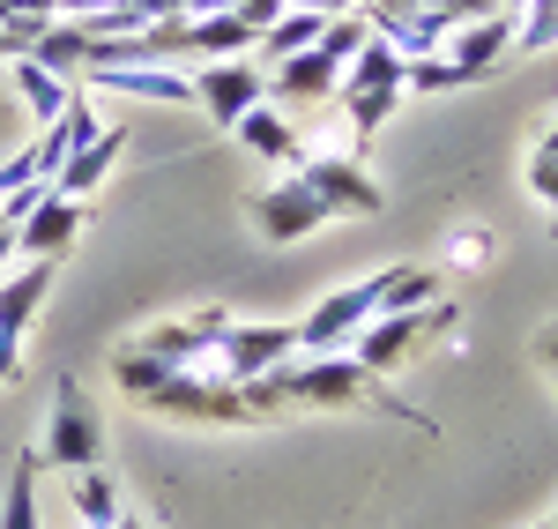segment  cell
<instances>
[{
	"instance_id": "obj_1",
	"label": "cell",
	"mask_w": 558,
	"mask_h": 529,
	"mask_svg": "<svg viewBox=\"0 0 558 529\" xmlns=\"http://www.w3.org/2000/svg\"><path fill=\"white\" fill-rule=\"evenodd\" d=\"M260 388L276 402H320V410H343V402H365V410H395V418H417L410 402L395 396L387 381H373L350 351H305V358H283L276 373H260ZM425 425V418H417Z\"/></svg>"
},
{
	"instance_id": "obj_2",
	"label": "cell",
	"mask_w": 558,
	"mask_h": 529,
	"mask_svg": "<svg viewBox=\"0 0 558 529\" xmlns=\"http://www.w3.org/2000/svg\"><path fill=\"white\" fill-rule=\"evenodd\" d=\"M45 470H105V418H97V402H89L83 381H60L52 388V433L38 447Z\"/></svg>"
},
{
	"instance_id": "obj_3",
	"label": "cell",
	"mask_w": 558,
	"mask_h": 529,
	"mask_svg": "<svg viewBox=\"0 0 558 529\" xmlns=\"http://www.w3.org/2000/svg\"><path fill=\"white\" fill-rule=\"evenodd\" d=\"M439 328H454V299H439V306L425 313H373L357 336H350V358L373 373V381H387L402 358H417V344L425 336H439Z\"/></svg>"
},
{
	"instance_id": "obj_4",
	"label": "cell",
	"mask_w": 558,
	"mask_h": 529,
	"mask_svg": "<svg viewBox=\"0 0 558 529\" xmlns=\"http://www.w3.org/2000/svg\"><path fill=\"white\" fill-rule=\"evenodd\" d=\"M283 358H299V328H283V321H239L216 344V381H260Z\"/></svg>"
},
{
	"instance_id": "obj_5",
	"label": "cell",
	"mask_w": 558,
	"mask_h": 529,
	"mask_svg": "<svg viewBox=\"0 0 558 529\" xmlns=\"http://www.w3.org/2000/svg\"><path fill=\"white\" fill-rule=\"evenodd\" d=\"M299 179L320 194L328 217H380V179L365 172L357 157H299Z\"/></svg>"
},
{
	"instance_id": "obj_6",
	"label": "cell",
	"mask_w": 558,
	"mask_h": 529,
	"mask_svg": "<svg viewBox=\"0 0 558 529\" xmlns=\"http://www.w3.org/2000/svg\"><path fill=\"white\" fill-rule=\"evenodd\" d=\"M194 105H209L216 128H239L254 105H268V68L260 60H209L194 75Z\"/></svg>"
},
{
	"instance_id": "obj_7",
	"label": "cell",
	"mask_w": 558,
	"mask_h": 529,
	"mask_svg": "<svg viewBox=\"0 0 558 529\" xmlns=\"http://www.w3.org/2000/svg\"><path fill=\"white\" fill-rule=\"evenodd\" d=\"M373 284H350V291H328L320 306L299 321V351H350V336L373 321Z\"/></svg>"
},
{
	"instance_id": "obj_8",
	"label": "cell",
	"mask_w": 558,
	"mask_h": 529,
	"mask_svg": "<svg viewBox=\"0 0 558 529\" xmlns=\"http://www.w3.org/2000/svg\"><path fill=\"white\" fill-rule=\"evenodd\" d=\"M75 231H83V202H68V194L45 187L38 209L15 224V262H60L75 247Z\"/></svg>"
},
{
	"instance_id": "obj_9",
	"label": "cell",
	"mask_w": 558,
	"mask_h": 529,
	"mask_svg": "<svg viewBox=\"0 0 558 529\" xmlns=\"http://www.w3.org/2000/svg\"><path fill=\"white\" fill-rule=\"evenodd\" d=\"M254 217H260V231H268V239H305V231H320V224H328V209H320V194L291 172V179H276V187L260 194Z\"/></svg>"
},
{
	"instance_id": "obj_10",
	"label": "cell",
	"mask_w": 558,
	"mask_h": 529,
	"mask_svg": "<svg viewBox=\"0 0 558 529\" xmlns=\"http://www.w3.org/2000/svg\"><path fill=\"white\" fill-rule=\"evenodd\" d=\"M97 97H134V105H194V75H172V68H105L89 75Z\"/></svg>"
},
{
	"instance_id": "obj_11",
	"label": "cell",
	"mask_w": 558,
	"mask_h": 529,
	"mask_svg": "<svg viewBox=\"0 0 558 529\" xmlns=\"http://www.w3.org/2000/svg\"><path fill=\"white\" fill-rule=\"evenodd\" d=\"M499 52H514V15H507V8H499V15H484V23L447 31V60H454V68H470V75H492V68H499Z\"/></svg>"
},
{
	"instance_id": "obj_12",
	"label": "cell",
	"mask_w": 558,
	"mask_h": 529,
	"mask_svg": "<svg viewBox=\"0 0 558 529\" xmlns=\"http://www.w3.org/2000/svg\"><path fill=\"white\" fill-rule=\"evenodd\" d=\"M120 149H128V134H120V128H97L83 149H75V157L60 165L52 194H68V202H89V194H97V179L112 172V157H120Z\"/></svg>"
},
{
	"instance_id": "obj_13",
	"label": "cell",
	"mask_w": 558,
	"mask_h": 529,
	"mask_svg": "<svg viewBox=\"0 0 558 529\" xmlns=\"http://www.w3.org/2000/svg\"><path fill=\"white\" fill-rule=\"evenodd\" d=\"M447 299V276L439 268H380L373 276V306L380 313H425Z\"/></svg>"
},
{
	"instance_id": "obj_14",
	"label": "cell",
	"mask_w": 558,
	"mask_h": 529,
	"mask_svg": "<svg viewBox=\"0 0 558 529\" xmlns=\"http://www.w3.org/2000/svg\"><path fill=\"white\" fill-rule=\"evenodd\" d=\"M45 291H52V262H23L15 276H0V336H23L38 321Z\"/></svg>"
},
{
	"instance_id": "obj_15",
	"label": "cell",
	"mask_w": 558,
	"mask_h": 529,
	"mask_svg": "<svg viewBox=\"0 0 558 529\" xmlns=\"http://www.w3.org/2000/svg\"><path fill=\"white\" fill-rule=\"evenodd\" d=\"M336 83H343V68L313 45V52H299V60H283L276 75H268V89L283 97V105H313V97H336Z\"/></svg>"
},
{
	"instance_id": "obj_16",
	"label": "cell",
	"mask_w": 558,
	"mask_h": 529,
	"mask_svg": "<svg viewBox=\"0 0 558 529\" xmlns=\"http://www.w3.org/2000/svg\"><path fill=\"white\" fill-rule=\"evenodd\" d=\"M320 31H328V15H313V8H283V15H276V23L254 38V52L268 60V68H283V60L313 52V45H320Z\"/></svg>"
},
{
	"instance_id": "obj_17",
	"label": "cell",
	"mask_w": 558,
	"mask_h": 529,
	"mask_svg": "<svg viewBox=\"0 0 558 529\" xmlns=\"http://www.w3.org/2000/svg\"><path fill=\"white\" fill-rule=\"evenodd\" d=\"M8 68H15V89H23V105L38 112V128H52V120L75 105V83H68V75H52V68H38L31 52H15Z\"/></svg>"
},
{
	"instance_id": "obj_18",
	"label": "cell",
	"mask_w": 558,
	"mask_h": 529,
	"mask_svg": "<svg viewBox=\"0 0 558 529\" xmlns=\"http://www.w3.org/2000/svg\"><path fill=\"white\" fill-rule=\"evenodd\" d=\"M343 89H410V60L395 52L387 38H365V52L343 68V83H336V97Z\"/></svg>"
},
{
	"instance_id": "obj_19",
	"label": "cell",
	"mask_w": 558,
	"mask_h": 529,
	"mask_svg": "<svg viewBox=\"0 0 558 529\" xmlns=\"http://www.w3.org/2000/svg\"><path fill=\"white\" fill-rule=\"evenodd\" d=\"M239 142H246V149H254V157H268V165H291V172H299V128H291V120H283V112H268V105H254V112H246V120H239Z\"/></svg>"
},
{
	"instance_id": "obj_20",
	"label": "cell",
	"mask_w": 558,
	"mask_h": 529,
	"mask_svg": "<svg viewBox=\"0 0 558 529\" xmlns=\"http://www.w3.org/2000/svg\"><path fill=\"white\" fill-rule=\"evenodd\" d=\"M23 52H31L38 68H52V75H68V83H75V75L89 68V31H83V23H45Z\"/></svg>"
},
{
	"instance_id": "obj_21",
	"label": "cell",
	"mask_w": 558,
	"mask_h": 529,
	"mask_svg": "<svg viewBox=\"0 0 558 529\" xmlns=\"http://www.w3.org/2000/svg\"><path fill=\"white\" fill-rule=\"evenodd\" d=\"M68 500H75L83 529H112L128 515V500H120V485H112L105 470H75V478H68Z\"/></svg>"
},
{
	"instance_id": "obj_22",
	"label": "cell",
	"mask_w": 558,
	"mask_h": 529,
	"mask_svg": "<svg viewBox=\"0 0 558 529\" xmlns=\"http://www.w3.org/2000/svg\"><path fill=\"white\" fill-rule=\"evenodd\" d=\"M186 52H216V60H246L254 31L239 15H186Z\"/></svg>"
},
{
	"instance_id": "obj_23",
	"label": "cell",
	"mask_w": 558,
	"mask_h": 529,
	"mask_svg": "<svg viewBox=\"0 0 558 529\" xmlns=\"http://www.w3.org/2000/svg\"><path fill=\"white\" fill-rule=\"evenodd\" d=\"M134 351H149L157 365H202V336H194V321H165V328H149V336H134Z\"/></svg>"
},
{
	"instance_id": "obj_24",
	"label": "cell",
	"mask_w": 558,
	"mask_h": 529,
	"mask_svg": "<svg viewBox=\"0 0 558 529\" xmlns=\"http://www.w3.org/2000/svg\"><path fill=\"white\" fill-rule=\"evenodd\" d=\"M0 529H38V447L15 462L8 478V500H0Z\"/></svg>"
},
{
	"instance_id": "obj_25",
	"label": "cell",
	"mask_w": 558,
	"mask_h": 529,
	"mask_svg": "<svg viewBox=\"0 0 558 529\" xmlns=\"http://www.w3.org/2000/svg\"><path fill=\"white\" fill-rule=\"evenodd\" d=\"M529 187H536V202H544V217L558 231V120L529 142Z\"/></svg>"
},
{
	"instance_id": "obj_26",
	"label": "cell",
	"mask_w": 558,
	"mask_h": 529,
	"mask_svg": "<svg viewBox=\"0 0 558 529\" xmlns=\"http://www.w3.org/2000/svg\"><path fill=\"white\" fill-rule=\"evenodd\" d=\"M395 97H402V89H343L336 105H343L350 134H357V142H373V134L387 128V112H395Z\"/></svg>"
},
{
	"instance_id": "obj_27",
	"label": "cell",
	"mask_w": 558,
	"mask_h": 529,
	"mask_svg": "<svg viewBox=\"0 0 558 529\" xmlns=\"http://www.w3.org/2000/svg\"><path fill=\"white\" fill-rule=\"evenodd\" d=\"M551 45H558V0H521L514 52H551Z\"/></svg>"
},
{
	"instance_id": "obj_28",
	"label": "cell",
	"mask_w": 558,
	"mask_h": 529,
	"mask_svg": "<svg viewBox=\"0 0 558 529\" xmlns=\"http://www.w3.org/2000/svg\"><path fill=\"white\" fill-rule=\"evenodd\" d=\"M462 83H476L470 68H454L447 52H432V60H410V89H462Z\"/></svg>"
},
{
	"instance_id": "obj_29",
	"label": "cell",
	"mask_w": 558,
	"mask_h": 529,
	"mask_svg": "<svg viewBox=\"0 0 558 529\" xmlns=\"http://www.w3.org/2000/svg\"><path fill=\"white\" fill-rule=\"evenodd\" d=\"M454 262H462V268H484V262H492V231H484V224H462V239H454Z\"/></svg>"
},
{
	"instance_id": "obj_30",
	"label": "cell",
	"mask_w": 558,
	"mask_h": 529,
	"mask_svg": "<svg viewBox=\"0 0 558 529\" xmlns=\"http://www.w3.org/2000/svg\"><path fill=\"white\" fill-rule=\"evenodd\" d=\"M283 8H291V0H246V8H239V23H246V31H268V23H276V15H283Z\"/></svg>"
},
{
	"instance_id": "obj_31",
	"label": "cell",
	"mask_w": 558,
	"mask_h": 529,
	"mask_svg": "<svg viewBox=\"0 0 558 529\" xmlns=\"http://www.w3.org/2000/svg\"><path fill=\"white\" fill-rule=\"evenodd\" d=\"M8 8H15L23 23H60V8H68V0H8Z\"/></svg>"
},
{
	"instance_id": "obj_32",
	"label": "cell",
	"mask_w": 558,
	"mask_h": 529,
	"mask_svg": "<svg viewBox=\"0 0 558 529\" xmlns=\"http://www.w3.org/2000/svg\"><path fill=\"white\" fill-rule=\"evenodd\" d=\"M23 373V336H0V388Z\"/></svg>"
},
{
	"instance_id": "obj_33",
	"label": "cell",
	"mask_w": 558,
	"mask_h": 529,
	"mask_svg": "<svg viewBox=\"0 0 558 529\" xmlns=\"http://www.w3.org/2000/svg\"><path fill=\"white\" fill-rule=\"evenodd\" d=\"M291 8H313V15H350V8H365V0H291Z\"/></svg>"
},
{
	"instance_id": "obj_34",
	"label": "cell",
	"mask_w": 558,
	"mask_h": 529,
	"mask_svg": "<svg viewBox=\"0 0 558 529\" xmlns=\"http://www.w3.org/2000/svg\"><path fill=\"white\" fill-rule=\"evenodd\" d=\"M246 0H194V15H239Z\"/></svg>"
},
{
	"instance_id": "obj_35",
	"label": "cell",
	"mask_w": 558,
	"mask_h": 529,
	"mask_svg": "<svg viewBox=\"0 0 558 529\" xmlns=\"http://www.w3.org/2000/svg\"><path fill=\"white\" fill-rule=\"evenodd\" d=\"M536 351H544V365H551V373H558V321H551V328H544V344H536Z\"/></svg>"
},
{
	"instance_id": "obj_36",
	"label": "cell",
	"mask_w": 558,
	"mask_h": 529,
	"mask_svg": "<svg viewBox=\"0 0 558 529\" xmlns=\"http://www.w3.org/2000/svg\"><path fill=\"white\" fill-rule=\"evenodd\" d=\"M15 52H23V45H15V38H8V31H0V60H15Z\"/></svg>"
},
{
	"instance_id": "obj_37",
	"label": "cell",
	"mask_w": 558,
	"mask_h": 529,
	"mask_svg": "<svg viewBox=\"0 0 558 529\" xmlns=\"http://www.w3.org/2000/svg\"><path fill=\"white\" fill-rule=\"evenodd\" d=\"M112 529H149V522H142V515H120V522H112Z\"/></svg>"
},
{
	"instance_id": "obj_38",
	"label": "cell",
	"mask_w": 558,
	"mask_h": 529,
	"mask_svg": "<svg viewBox=\"0 0 558 529\" xmlns=\"http://www.w3.org/2000/svg\"><path fill=\"white\" fill-rule=\"evenodd\" d=\"M499 8H507V15H521V0H499Z\"/></svg>"
}]
</instances>
